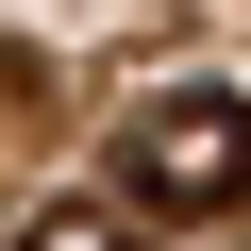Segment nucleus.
I'll list each match as a JSON object with an SVG mask.
<instances>
[{
	"label": "nucleus",
	"mask_w": 251,
	"mask_h": 251,
	"mask_svg": "<svg viewBox=\"0 0 251 251\" xmlns=\"http://www.w3.org/2000/svg\"><path fill=\"white\" fill-rule=\"evenodd\" d=\"M117 201L134 218H251V100L234 84H168L117 134Z\"/></svg>",
	"instance_id": "obj_1"
},
{
	"label": "nucleus",
	"mask_w": 251,
	"mask_h": 251,
	"mask_svg": "<svg viewBox=\"0 0 251 251\" xmlns=\"http://www.w3.org/2000/svg\"><path fill=\"white\" fill-rule=\"evenodd\" d=\"M17 251H134V201H117V184H84V201H34V218H17Z\"/></svg>",
	"instance_id": "obj_2"
}]
</instances>
